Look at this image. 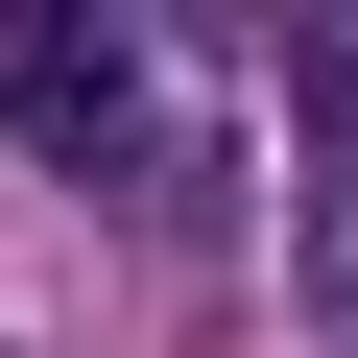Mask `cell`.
Here are the masks:
<instances>
[{
	"label": "cell",
	"instance_id": "6da1fadb",
	"mask_svg": "<svg viewBox=\"0 0 358 358\" xmlns=\"http://www.w3.org/2000/svg\"><path fill=\"white\" fill-rule=\"evenodd\" d=\"M0 143H24V167H72V192H143V167H167L143 0H0Z\"/></svg>",
	"mask_w": 358,
	"mask_h": 358
},
{
	"label": "cell",
	"instance_id": "7a4b0ae2",
	"mask_svg": "<svg viewBox=\"0 0 358 358\" xmlns=\"http://www.w3.org/2000/svg\"><path fill=\"white\" fill-rule=\"evenodd\" d=\"M310 334H334V358H358V192H334V215H310Z\"/></svg>",
	"mask_w": 358,
	"mask_h": 358
}]
</instances>
